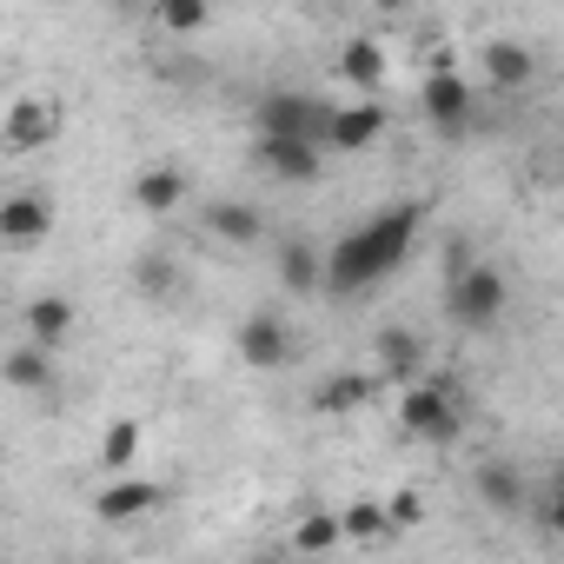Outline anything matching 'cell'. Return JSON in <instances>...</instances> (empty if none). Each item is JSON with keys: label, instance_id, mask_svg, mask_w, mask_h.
Here are the masks:
<instances>
[{"label": "cell", "instance_id": "6da1fadb", "mask_svg": "<svg viewBox=\"0 0 564 564\" xmlns=\"http://www.w3.org/2000/svg\"><path fill=\"white\" fill-rule=\"evenodd\" d=\"M419 226H425V206H419V199H392V206H379L372 219H359V226L326 252V293H333V300H359V293L386 286V279L412 259Z\"/></svg>", "mask_w": 564, "mask_h": 564}, {"label": "cell", "instance_id": "7a4b0ae2", "mask_svg": "<svg viewBox=\"0 0 564 564\" xmlns=\"http://www.w3.org/2000/svg\"><path fill=\"white\" fill-rule=\"evenodd\" d=\"M511 313V279L491 259H465L458 272H445V319L458 333H498Z\"/></svg>", "mask_w": 564, "mask_h": 564}, {"label": "cell", "instance_id": "3957f363", "mask_svg": "<svg viewBox=\"0 0 564 564\" xmlns=\"http://www.w3.org/2000/svg\"><path fill=\"white\" fill-rule=\"evenodd\" d=\"M252 127H259V140H313V147H326L333 100H319V94H300V87H272V94H259V107H252Z\"/></svg>", "mask_w": 564, "mask_h": 564}, {"label": "cell", "instance_id": "277c9868", "mask_svg": "<svg viewBox=\"0 0 564 564\" xmlns=\"http://www.w3.org/2000/svg\"><path fill=\"white\" fill-rule=\"evenodd\" d=\"M399 432L405 438H419V445H452L458 432H465V412H458V392H452V379H419V386H405V399H399Z\"/></svg>", "mask_w": 564, "mask_h": 564}, {"label": "cell", "instance_id": "5b68a950", "mask_svg": "<svg viewBox=\"0 0 564 564\" xmlns=\"http://www.w3.org/2000/svg\"><path fill=\"white\" fill-rule=\"evenodd\" d=\"M232 346H239L246 372H286L293 366V326L279 319V313H246L239 333H232Z\"/></svg>", "mask_w": 564, "mask_h": 564}, {"label": "cell", "instance_id": "8992f818", "mask_svg": "<svg viewBox=\"0 0 564 564\" xmlns=\"http://www.w3.org/2000/svg\"><path fill=\"white\" fill-rule=\"evenodd\" d=\"M419 107H425V120H432L438 133H465V127L478 120V94H471V80L452 74V67H432V74H425Z\"/></svg>", "mask_w": 564, "mask_h": 564}, {"label": "cell", "instance_id": "52a82bcc", "mask_svg": "<svg viewBox=\"0 0 564 564\" xmlns=\"http://www.w3.org/2000/svg\"><path fill=\"white\" fill-rule=\"evenodd\" d=\"M425 339L412 333V326H379L372 333V372L379 379H399V386H419V379H432L425 372Z\"/></svg>", "mask_w": 564, "mask_h": 564}, {"label": "cell", "instance_id": "ba28073f", "mask_svg": "<svg viewBox=\"0 0 564 564\" xmlns=\"http://www.w3.org/2000/svg\"><path fill=\"white\" fill-rule=\"evenodd\" d=\"M67 127L61 100H14L8 107V127H0V140H8V153H34V147H54Z\"/></svg>", "mask_w": 564, "mask_h": 564}, {"label": "cell", "instance_id": "9c48e42d", "mask_svg": "<svg viewBox=\"0 0 564 564\" xmlns=\"http://www.w3.org/2000/svg\"><path fill=\"white\" fill-rule=\"evenodd\" d=\"M252 160L286 186H313L326 173V147H313V140H252Z\"/></svg>", "mask_w": 564, "mask_h": 564}, {"label": "cell", "instance_id": "30bf717a", "mask_svg": "<svg viewBox=\"0 0 564 564\" xmlns=\"http://www.w3.org/2000/svg\"><path fill=\"white\" fill-rule=\"evenodd\" d=\"M272 272H279V286H286L293 300L326 293V252H319L313 239H279V246H272Z\"/></svg>", "mask_w": 564, "mask_h": 564}, {"label": "cell", "instance_id": "8fae6325", "mask_svg": "<svg viewBox=\"0 0 564 564\" xmlns=\"http://www.w3.org/2000/svg\"><path fill=\"white\" fill-rule=\"evenodd\" d=\"M47 232H54V199L47 193H8V199H0V239H8L14 252L41 246Z\"/></svg>", "mask_w": 564, "mask_h": 564}, {"label": "cell", "instance_id": "7c38bea8", "mask_svg": "<svg viewBox=\"0 0 564 564\" xmlns=\"http://www.w3.org/2000/svg\"><path fill=\"white\" fill-rule=\"evenodd\" d=\"M478 67H485V80H491L498 94H524V87L538 80V54H531L524 41H511V34L485 41V47H478Z\"/></svg>", "mask_w": 564, "mask_h": 564}, {"label": "cell", "instance_id": "4fadbf2b", "mask_svg": "<svg viewBox=\"0 0 564 564\" xmlns=\"http://www.w3.org/2000/svg\"><path fill=\"white\" fill-rule=\"evenodd\" d=\"M160 505H166V491H160L153 478H133V471H127V478H107L100 498H94V511H100L107 524H140V518L160 511Z\"/></svg>", "mask_w": 564, "mask_h": 564}, {"label": "cell", "instance_id": "5bb4252c", "mask_svg": "<svg viewBox=\"0 0 564 564\" xmlns=\"http://www.w3.org/2000/svg\"><path fill=\"white\" fill-rule=\"evenodd\" d=\"M379 133H386V107L379 100H346V107H333L326 153H366Z\"/></svg>", "mask_w": 564, "mask_h": 564}, {"label": "cell", "instance_id": "9a60e30c", "mask_svg": "<svg viewBox=\"0 0 564 564\" xmlns=\"http://www.w3.org/2000/svg\"><path fill=\"white\" fill-rule=\"evenodd\" d=\"M379 386H386L379 372H333V379L313 392V412H319V419H352V412H366V405L379 399Z\"/></svg>", "mask_w": 564, "mask_h": 564}, {"label": "cell", "instance_id": "2e32d148", "mask_svg": "<svg viewBox=\"0 0 564 564\" xmlns=\"http://www.w3.org/2000/svg\"><path fill=\"white\" fill-rule=\"evenodd\" d=\"M180 199H186V173H180V166L153 160V166H140V173H133V206H140L147 219L180 213Z\"/></svg>", "mask_w": 564, "mask_h": 564}, {"label": "cell", "instance_id": "e0dca14e", "mask_svg": "<svg viewBox=\"0 0 564 564\" xmlns=\"http://www.w3.org/2000/svg\"><path fill=\"white\" fill-rule=\"evenodd\" d=\"M471 485H478V498H485L491 511H505V518H518V511L531 505V485H524V471H518L511 458H485V465L471 471Z\"/></svg>", "mask_w": 564, "mask_h": 564}, {"label": "cell", "instance_id": "ac0fdd59", "mask_svg": "<svg viewBox=\"0 0 564 564\" xmlns=\"http://www.w3.org/2000/svg\"><path fill=\"white\" fill-rule=\"evenodd\" d=\"M199 219H206V232L226 239V246H259V239H265V213H259L252 199H213Z\"/></svg>", "mask_w": 564, "mask_h": 564}, {"label": "cell", "instance_id": "d6986e66", "mask_svg": "<svg viewBox=\"0 0 564 564\" xmlns=\"http://www.w3.org/2000/svg\"><path fill=\"white\" fill-rule=\"evenodd\" d=\"M74 300H61V293H41V300H28V313H21V326H28V339L34 346H47V352H61V339L74 333Z\"/></svg>", "mask_w": 564, "mask_h": 564}, {"label": "cell", "instance_id": "ffe728a7", "mask_svg": "<svg viewBox=\"0 0 564 564\" xmlns=\"http://www.w3.org/2000/svg\"><path fill=\"white\" fill-rule=\"evenodd\" d=\"M0 372H8V386H14V392H54V379H61L54 352H47V346H34V339H21Z\"/></svg>", "mask_w": 564, "mask_h": 564}, {"label": "cell", "instance_id": "44dd1931", "mask_svg": "<svg viewBox=\"0 0 564 564\" xmlns=\"http://www.w3.org/2000/svg\"><path fill=\"white\" fill-rule=\"evenodd\" d=\"M339 518H346V544H392V538H399L392 505H379V498H359V505H346Z\"/></svg>", "mask_w": 564, "mask_h": 564}, {"label": "cell", "instance_id": "7402d4cb", "mask_svg": "<svg viewBox=\"0 0 564 564\" xmlns=\"http://www.w3.org/2000/svg\"><path fill=\"white\" fill-rule=\"evenodd\" d=\"M339 74L359 87V100H372L379 80H386V54H379V41H346V47H339Z\"/></svg>", "mask_w": 564, "mask_h": 564}, {"label": "cell", "instance_id": "603a6c76", "mask_svg": "<svg viewBox=\"0 0 564 564\" xmlns=\"http://www.w3.org/2000/svg\"><path fill=\"white\" fill-rule=\"evenodd\" d=\"M140 438H147L140 419H113L107 438H100V471H107V478H127V465L140 458Z\"/></svg>", "mask_w": 564, "mask_h": 564}, {"label": "cell", "instance_id": "cb8c5ba5", "mask_svg": "<svg viewBox=\"0 0 564 564\" xmlns=\"http://www.w3.org/2000/svg\"><path fill=\"white\" fill-rule=\"evenodd\" d=\"M293 544H300V551H339V544H346V518H339V511H306V518L293 524Z\"/></svg>", "mask_w": 564, "mask_h": 564}, {"label": "cell", "instance_id": "d4e9b609", "mask_svg": "<svg viewBox=\"0 0 564 564\" xmlns=\"http://www.w3.org/2000/svg\"><path fill=\"white\" fill-rule=\"evenodd\" d=\"M133 286H140L147 300H173V293H180V265H173L166 252H140V265H133Z\"/></svg>", "mask_w": 564, "mask_h": 564}, {"label": "cell", "instance_id": "484cf974", "mask_svg": "<svg viewBox=\"0 0 564 564\" xmlns=\"http://www.w3.org/2000/svg\"><path fill=\"white\" fill-rule=\"evenodd\" d=\"M153 21H160L166 34H199V28L213 21V8H199V0H166V8H160Z\"/></svg>", "mask_w": 564, "mask_h": 564}, {"label": "cell", "instance_id": "4316f807", "mask_svg": "<svg viewBox=\"0 0 564 564\" xmlns=\"http://www.w3.org/2000/svg\"><path fill=\"white\" fill-rule=\"evenodd\" d=\"M419 518H425V498H419V491H399V498H392V524H399V531H412Z\"/></svg>", "mask_w": 564, "mask_h": 564}, {"label": "cell", "instance_id": "83f0119b", "mask_svg": "<svg viewBox=\"0 0 564 564\" xmlns=\"http://www.w3.org/2000/svg\"><path fill=\"white\" fill-rule=\"evenodd\" d=\"M538 518H544V531H551V538H564V498H557V491L538 505Z\"/></svg>", "mask_w": 564, "mask_h": 564}, {"label": "cell", "instance_id": "f1b7e54d", "mask_svg": "<svg viewBox=\"0 0 564 564\" xmlns=\"http://www.w3.org/2000/svg\"><path fill=\"white\" fill-rule=\"evenodd\" d=\"M551 491H557V498H564V458H557V471H551Z\"/></svg>", "mask_w": 564, "mask_h": 564}]
</instances>
